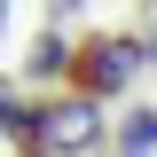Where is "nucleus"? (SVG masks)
I'll use <instances>...</instances> for the list:
<instances>
[{
    "label": "nucleus",
    "mask_w": 157,
    "mask_h": 157,
    "mask_svg": "<svg viewBox=\"0 0 157 157\" xmlns=\"http://www.w3.org/2000/svg\"><path fill=\"white\" fill-rule=\"evenodd\" d=\"M8 134H24L32 149H47V157H86V149L102 141V110H94V94L32 102V110L16 102V118H8Z\"/></svg>",
    "instance_id": "obj_1"
},
{
    "label": "nucleus",
    "mask_w": 157,
    "mask_h": 157,
    "mask_svg": "<svg viewBox=\"0 0 157 157\" xmlns=\"http://www.w3.org/2000/svg\"><path fill=\"white\" fill-rule=\"evenodd\" d=\"M141 39H118V32H94L86 47H71L63 55V78H71V94H118V86H134V71H141Z\"/></svg>",
    "instance_id": "obj_2"
},
{
    "label": "nucleus",
    "mask_w": 157,
    "mask_h": 157,
    "mask_svg": "<svg viewBox=\"0 0 157 157\" xmlns=\"http://www.w3.org/2000/svg\"><path fill=\"white\" fill-rule=\"evenodd\" d=\"M118 141H126V157H157V110H134Z\"/></svg>",
    "instance_id": "obj_3"
},
{
    "label": "nucleus",
    "mask_w": 157,
    "mask_h": 157,
    "mask_svg": "<svg viewBox=\"0 0 157 157\" xmlns=\"http://www.w3.org/2000/svg\"><path fill=\"white\" fill-rule=\"evenodd\" d=\"M63 55H71L63 39H39V47H32V71H63Z\"/></svg>",
    "instance_id": "obj_4"
},
{
    "label": "nucleus",
    "mask_w": 157,
    "mask_h": 157,
    "mask_svg": "<svg viewBox=\"0 0 157 157\" xmlns=\"http://www.w3.org/2000/svg\"><path fill=\"white\" fill-rule=\"evenodd\" d=\"M8 118H16V94H8V78H0V126H8Z\"/></svg>",
    "instance_id": "obj_5"
},
{
    "label": "nucleus",
    "mask_w": 157,
    "mask_h": 157,
    "mask_svg": "<svg viewBox=\"0 0 157 157\" xmlns=\"http://www.w3.org/2000/svg\"><path fill=\"white\" fill-rule=\"evenodd\" d=\"M55 8H86V0H55Z\"/></svg>",
    "instance_id": "obj_6"
},
{
    "label": "nucleus",
    "mask_w": 157,
    "mask_h": 157,
    "mask_svg": "<svg viewBox=\"0 0 157 157\" xmlns=\"http://www.w3.org/2000/svg\"><path fill=\"white\" fill-rule=\"evenodd\" d=\"M24 157H47V149H32V141H24Z\"/></svg>",
    "instance_id": "obj_7"
},
{
    "label": "nucleus",
    "mask_w": 157,
    "mask_h": 157,
    "mask_svg": "<svg viewBox=\"0 0 157 157\" xmlns=\"http://www.w3.org/2000/svg\"><path fill=\"white\" fill-rule=\"evenodd\" d=\"M0 8H8V0H0Z\"/></svg>",
    "instance_id": "obj_8"
}]
</instances>
